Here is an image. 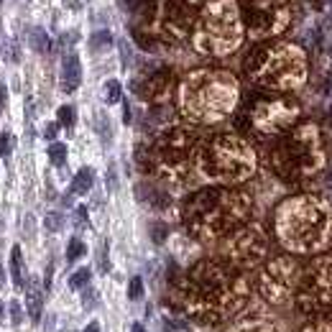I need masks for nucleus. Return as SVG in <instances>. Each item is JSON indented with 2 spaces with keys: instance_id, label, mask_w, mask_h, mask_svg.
Listing matches in <instances>:
<instances>
[{
  "instance_id": "20",
  "label": "nucleus",
  "mask_w": 332,
  "mask_h": 332,
  "mask_svg": "<svg viewBox=\"0 0 332 332\" xmlns=\"http://www.w3.org/2000/svg\"><path fill=\"white\" fill-rule=\"evenodd\" d=\"M92 182H95V174H92V169H79L77 172V177H74V182H72V192L74 195H87L90 189H92Z\"/></svg>"
},
{
  "instance_id": "11",
  "label": "nucleus",
  "mask_w": 332,
  "mask_h": 332,
  "mask_svg": "<svg viewBox=\"0 0 332 332\" xmlns=\"http://www.w3.org/2000/svg\"><path fill=\"white\" fill-rule=\"evenodd\" d=\"M296 307L304 314L324 317L332 314V253L312 261L301 271L296 289Z\"/></svg>"
},
{
  "instance_id": "23",
  "label": "nucleus",
  "mask_w": 332,
  "mask_h": 332,
  "mask_svg": "<svg viewBox=\"0 0 332 332\" xmlns=\"http://www.w3.org/2000/svg\"><path fill=\"white\" fill-rule=\"evenodd\" d=\"M102 97H105L107 105L120 102V82H118V79H107V82H105V90H102Z\"/></svg>"
},
{
  "instance_id": "27",
  "label": "nucleus",
  "mask_w": 332,
  "mask_h": 332,
  "mask_svg": "<svg viewBox=\"0 0 332 332\" xmlns=\"http://www.w3.org/2000/svg\"><path fill=\"white\" fill-rule=\"evenodd\" d=\"M85 253H87L85 243H82L79 238H72V240H69V245H67V258H69V261H79Z\"/></svg>"
},
{
  "instance_id": "8",
  "label": "nucleus",
  "mask_w": 332,
  "mask_h": 332,
  "mask_svg": "<svg viewBox=\"0 0 332 332\" xmlns=\"http://www.w3.org/2000/svg\"><path fill=\"white\" fill-rule=\"evenodd\" d=\"M197 133L182 125L163 128L151 148H138V163L146 172L158 174L166 182L182 184L195 172V151H197Z\"/></svg>"
},
{
  "instance_id": "29",
  "label": "nucleus",
  "mask_w": 332,
  "mask_h": 332,
  "mask_svg": "<svg viewBox=\"0 0 332 332\" xmlns=\"http://www.w3.org/2000/svg\"><path fill=\"white\" fill-rule=\"evenodd\" d=\"M87 281H90V268H79V271H74L69 276V286L72 289H82V286H87Z\"/></svg>"
},
{
  "instance_id": "24",
  "label": "nucleus",
  "mask_w": 332,
  "mask_h": 332,
  "mask_svg": "<svg viewBox=\"0 0 332 332\" xmlns=\"http://www.w3.org/2000/svg\"><path fill=\"white\" fill-rule=\"evenodd\" d=\"M301 332H332V317H314Z\"/></svg>"
},
{
  "instance_id": "40",
  "label": "nucleus",
  "mask_w": 332,
  "mask_h": 332,
  "mask_svg": "<svg viewBox=\"0 0 332 332\" xmlns=\"http://www.w3.org/2000/svg\"><path fill=\"white\" fill-rule=\"evenodd\" d=\"M130 332H146V327H143V324H133Z\"/></svg>"
},
{
  "instance_id": "21",
  "label": "nucleus",
  "mask_w": 332,
  "mask_h": 332,
  "mask_svg": "<svg viewBox=\"0 0 332 332\" xmlns=\"http://www.w3.org/2000/svg\"><path fill=\"white\" fill-rule=\"evenodd\" d=\"M29 44H31V49H36L39 54L49 51V36H46V31H44V29H31Z\"/></svg>"
},
{
  "instance_id": "12",
  "label": "nucleus",
  "mask_w": 332,
  "mask_h": 332,
  "mask_svg": "<svg viewBox=\"0 0 332 332\" xmlns=\"http://www.w3.org/2000/svg\"><path fill=\"white\" fill-rule=\"evenodd\" d=\"M299 113L301 107L291 97H258L238 123L261 135H279L299 120Z\"/></svg>"
},
{
  "instance_id": "10",
  "label": "nucleus",
  "mask_w": 332,
  "mask_h": 332,
  "mask_svg": "<svg viewBox=\"0 0 332 332\" xmlns=\"http://www.w3.org/2000/svg\"><path fill=\"white\" fill-rule=\"evenodd\" d=\"M202 0H156L148 11V34L156 41H184L197 23Z\"/></svg>"
},
{
  "instance_id": "9",
  "label": "nucleus",
  "mask_w": 332,
  "mask_h": 332,
  "mask_svg": "<svg viewBox=\"0 0 332 332\" xmlns=\"http://www.w3.org/2000/svg\"><path fill=\"white\" fill-rule=\"evenodd\" d=\"M243 36L245 29L238 0H207L197 16L192 44L200 54L228 57L243 44Z\"/></svg>"
},
{
  "instance_id": "32",
  "label": "nucleus",
  "mask_w": 332,
  "mask_h": 332,
  "mask_svg": "<svg viewBox=\"0 0 332 332\" xmlns=\"http://www.w3.org/2000/svg\"><path fill=\"white\" fill-rule=\"evenodd\" d=\"M13 146H16V141H13L11 133H3V135H0V156H11Z\"/></svg>"
},
{
  "instance_id": "18",
  "label": "nucleus",
  "mask_w": 332,
  "mask_h": 332,
  "mask_svg": "<svg viewBox=\"0 0 332 332\" xmlns=\"http://www.w3.org/2000/svg\"><path fill=\"white\" fill-rule=\"evenodd\" d=\"M228 332H281V329L268 319H243L235 327H230Z\"/></svg>"
},
{
  "instance_id": "36",
  "label": "nucleus",
  "mask_w": 332,
  "mask_h": 332,
  "mask_svg": "<svg viewBox=\"0 0 332 332\" xmlns=\"http://www.w3.org/2000/svg\"><path fill=\"white\" fill-rule=\"evenodd\" d=\"M57 133H59V125H57V123H49V125H46V130H44V135H46L49 141H54V138H57Z\"/></svg>"
},
{
  "instance_id": "42",
  "label": "nucleus",
  "mask_w": 332,
  "mask_h": 332,
  "mask_svg": "<svg viewBox=\"0 0 332 332\" xmlns=\"http://www.w3.org/2000/svg\"><path fill=\"white\" fill-rule=\"evenodd\" d=\"M3 97H6V90H3V85H0V102H3Z\"/></svg>"
},
{
  "instance_id": "19",
  "label": "nucleus",
  "mask_w": 332,
  "mask_h": 332,
  "mask_svg": "<svg viewBox=\"0 0 332 332\" xmlns=\"http://www.w3.org/2000/svg\"><path fill=\"white\" fill-rule=\"evenodd\" d=\"M135 195H138V200H143V202H148V205H153V207H166V205L172 202L169 195H163V192H158V189H153V187H148V184H138Z\"/></svg>"
},
{
  "instance_id": "3",
  "label": "nucleus",
  "mask_w": 332,
  "mask_h": 332,
  "mask_svg": "<svg viewBox=\"0 0 332 332\" xmlns=\"http://www.w3.org/2000/svg\"><path fill=\"white\" fill-rule=\"evenodd\" d=\"M253 210V202L245 192L228 187H210L195 192L184 205L187 230L200 240H215L238 230Z\"/></svg>"
},
{
  "instance_id": "7",
  "label": "nucleus",
  "mask_w": 332,
  "mask_h": 332,
  "mask_svg": "<svg viewBox=\"0 0 332 332\" xmlns=\"http://www.w3.org/2000/svg\"><path fill=\"white\" fill-rule=\"evenodd\" d=\"M248 77L273 92H291L307 82V54L296 44H266L245 59Z\"/></svg>"
},
{
  "instance_id": "41",
  "label": "nucleus",
  "mask_w": 332,
  "mask_h": 332,
  "mask_svg": "<svg viewBox=\"0 0 332 332\" xmlns=\"http://www.w3.org/2000/svg\"><path fill=\"white\" fill-rule=\"evenodd\" d=\"M3 284H6V271L0 268V289H3Z\"/></svg>"
},
{
  "instance_id": "16",
  "label": "nucleus",
  "mask_w": 332,
  "mask_h": 332,
  "mask_svg": "<svg viewBox=\"0 0 332 332\" xmlns=\"http://www.w3.org/2000/svg\"><path fill=\"white\" fill-rule=\"evenodd\" d=\"M133 90H135V95L141 100H146L151 105H161V102L169 100V95L174 90V74L169 69H158V72L148 74L146 79L135 82Z\"/></svg>"
},
{
  "instance_id": "37",
  "label": "nucleus",
  "mask_w": 332,
  "mask_h": 332,
  "mask_svg": "<svg viewBox=\"0 0 332 332\" xmlns=\"http://www.w3.org/2000/svg\"><path fill=\"white\" fill-rule=\"evenodd\" d=\"M95 296H97L95 291H87V294H85V307H87V309L95 307Z\"/></svg>"
},
{
  "instance_id": "26",
  "label": "nucleus",
  "mask_w": 332,
  "mask_h": 332,
  "mask_svg": "<svg viewBox=\"0 0 332 332\" xmlns=\"http://www.w3.org/2000/svg\"><path fill=\"white\" fill-rule=\"evenodd\" d=\"M49 161H51L54 166H62V163L67 161V146H64V143H51V146H49Z\"/></svg>"
},
{
  "instance_id": "35",
  "label": "nucleus",
  "mask_w": 332,
  "mask_h": 332,
  "mask_svg": "<svg viewBox=\"0 0 332 332\" xmlns=\"http://www.w3.org/2000/svg\"><path fill=\"white\" fill-rule=\"evenodd\" d=\"M21 319H23V314H21V304L13 299V301H11V322H13V324H21Z\"/></svg>"
},
{
  "instance_id": "38",
  "label": "nucleus",
  "mask_w": 332,
  "mask_h": 332,
  "mask_svg": "<svg viewBox=\"0 0 332 332\" xmlns=\"http://www.w3.org/2000/svg\"><path fill=\"white\" fill-rule=\"evenodd\" d=\"M123 3L128 6V11H135V8L141 6V0H123Z\"/></svg>"
},
{
  "instance_id": "5",
  "label": "nucleus",
  "mask_w": 332,
  "mask_h": 332,
  "mask_svg": "<svg viewBox=\"0 0 332 332\" xmlns=\"http://www.w3.org/2000/svg\"><path fill=\"white\" fill-rule=\"evenodd\" d=\"M195 172L200 179L212 184H240L256 172V151L248 141L233 133L210 135L197 143L195 151Z\"/></svg>"
},
{
  "instance_id": "39",
  "label": "nucleus",
  "mask_w": 332,
  "mask_h": 332,
  "mask_svg": "<svg viewBox=\"0 0 332 332\" xmlns=\"http://www.w3.org/2000/svg\"><path fill=\"white\" fill-rule=\"evenodd\" d=\"M85 332H100V324L97 322H92V324H87V329Z\"/></svg>"
},
{
  "instance_id": "30",
  "label": "nucleus",
  "mask_w": 332,
  "mask_h": 332,
  "mask_svg": "<svg viewBox=\"0 0 332 332\" xmlns=\"http://www.w3.org/2000/svg\"><path fill=\"white\" fill-rule=\"evenodd\" d=\"M74 120H77L74 107H72V105H62V107H59V123H62V125H67V128H72V125H74Z\"/></svg>"
},
{
  "instance_id": "2",
  "label": "nucleus",
  "mask_w": 332,
  "mask_h": 332,
  "mask_svg": "<svg viewBox=\"0 0 332 332\" xmlns=\"http://www.w3.org/2000/svg\"><path fill=\"white\" fill-rule=\"evenodd\" d=\"M273 230L289 253H317L332 240V210L314 195L289 197L276 207Z\"/></svg>"
},
{
  "instance_id": "15",
  "label": "nucleus",
  "mask_w": 332,
  "mask_h": 332,
  "mask_svg": "<svg viewBox=\"0 0 332 332\" xmlns=\"http://www.w3.org/2000/svg\"><path fill=\"white\" fill-rule=\"evenodd\" d=\"M301 271H304L301 263L296 258H291V256L271 258L258 273V294L271 304L289 301L299 289Z\"/></svg>"
},
{
  "instance_id": "25",
  "label": "nucleus",
  "mask_w": 332,
  "mask_h": 332,
  "mask_svg": "<svg viewBox=\"0 0 332 332\" xmlns=\"http://www.w3.org/2000/svg\"><path fill=\"white\" fill-rule=\"evenodd\" d=\"M11 279H13L16 286L23 284V279H21V248H18V245H16L13 253H11Z\"/></svg>"
},
{
  "instance_id": "33",
  "label": "nucleus",
  "mask_w": 332,
  "mask_h": 332,
  "mask_svg": "<svg viewBox=\"0 0 332 332\" xmlns=\"http://www.w3.org/2000/svg\"><path fill=\"white\" fill-rule=\"evenodd\" d=\"M51 233H57V230H62V225H64V217L59 215V212H51L49 217H46V223H44Z\"/></svg>"
},
{
  "instance_id": "22",
  "label": "nucleus",
  "mask_w": 332,
  "mask_h": 332,
  "mask_svg": "<svg viewBox=\"0 0 332 332\" xmlns=\"http://www.w3.org/2000/svg\"><path fill=\"white\" fill-rule=\"evenodd\" d=\"M26 304H29V314H31V319H39V317H41L44 299H41V291H39L36 286L29 289V299H26Z\"/></svg>"
},
{
  "instance_id": "4",
  "label": "nucleus",
  "mask_w": 332,
  "mask_h": 332,
  "mask_svg": "<svg viewBox=\"0 0 332 332\" xmlns=\"http://www.w3.org/2000/svg\"><path fill=\"white\" fill-rule=\"evenodd\" d=\"M240 97L238 79L225 69H195L179 85V110L187 120L212 125L228 118Z\"/></svg>"
},
{
  "instance_id": "31",
  "label": "nucleus",
  "mask_w": 332,
  "mask_h": 332,
  "mask_svg": "<svg viewBox=\"0 0 332 332\" xmlns=\"http://www.w3.org/2000/svg\"><path fill=\"white\" fill-rule=\"evenodd\" d=\"M128 296H130L133 301L143 296V281H141V276H133V279H130V284H128Z\"/></svg>"
},
{
  "instance_id": "17",
  "label": "nucleus",
  "mask_w": 332,
  "mask_h": 332,
  "mask_svg": "<svg viewBox=\"0 0 332 332\" xmlns=\"http://www.w3.org/2000/svg\"><path fill=\"white\" fill-rule=\"evenodd\" d=\"M82 82V64L77 54H67L62 62V90L64 92H74Z\"/></svg>"
},
{
  "instance_id": "13",
  "label": "nucleus",
  "mask_w": 332,
  "mask_h": 332,
  "mask_svg": "<svg viewBox=\"0 0 332 332\" xmlns=\"http://www.w3.org/2000/svg\"><path fill=\"white\" fill-rule=\"evenodd\" d=\"M240 6H243L240 8L243 29L256 41L273 39L284 34L291 23V11L286 0H243Z\"/></svg>"
},
{
  "instance_id": "34",
  "label": "nucleus",
  "mask_w": 332,
  "mask_h": 332,
  "mask_svg": "<svg viewBox=\"0 0 332 332\" xmlns=\"http://www.w3.org/2000/svg\"><path fill=\"white\" fill-rule=\"evenodd\" d=\"M166 233H169V230H166V225H161V223H153V225H151V238H153L156 243H163V240H166Z\"/></svg>"
},
{
  "instance_id": "6",
  "label": "nucleus",
  "mask_w": 332,
  "mask_h": 332,
  "mask_svg": "<svg viewBox=\"0 0 332 332\" xmlns=\"http://www.w3.org/2000/svg\"><path fill=\"white\" fill-rule=\"evenodd\" d=\"M273 172L286 182H304L327 166V146L319 125L304 123L289 130L271 151Z\"/></svg>"
},
{
  "instance_id": "1",
  "label": "nucleus",
  "mask_w": 332,
  "mask_h": 332,
  "mask_svg": "<svg viewBox=\"0 0 332 332\" xmlns=\"http://www.w3.org/2000/svg\"><path fill=\"white\" fill-rule=\"evenodd\" d=\"M248 299V281L223 261H200L177 286L179 309L205 324H217L243 314Z\"/></svg>"
},
{
  "instance_id": "28",
  "label": "nucleus",
  "mask_w": 332,
  "mask_h": 332,
  "mask_svg": "<svg viewBox=\"0 0 332 332\" xmlns=\"http://www.w3.org/2000/svg\"><path fill=\"white\" fill-rule=\"evenodd\" d=\"M113 44V34L110 31H97V34H92V39H90V46L92 49H105V46H110Z\"/></svg>"
},
{
  "instance_id": "14",
  "label": "nucleus",
  "mask_w": 332,
  "mask_h": 332,
  "mask_svg": "<svg viewBox=\"0 0 332 332\" xmlns=\"http://www.w3.org/2000/svg\"><path fill=\"white\" fill-rule=\"evenodd\" d=\"M268 256V238L261 225H240L223 243V263L230 268H256Z\"/></svg>"
}]
</instances>
